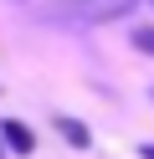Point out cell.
Returning <instances> with one entry per match:
<instances>
[{
  "mask_svg": "<svg viewBox=\"0 0 154 159\" xmlns=\"http://www.w3.org/2000/svg\"><path fill=\"white\" fill-rule=\"evenodd\" d=\"M57 128H62V139H67V144H77V149H87V144H92V134L77 123V118H57Z\"/></svg>",
  "mask_w": 154,
  "mask_h": 159,
  "instance_id": "obj_3",
  "label": "cell"
},
{
  "mask_svg": "<svg viewBox=\"0 0 154 159\" xmlns=\"http://www.w3.org/2000/svg\"><path fill=\"white\" fill-rule=\"evenodd\" d=\"M133 11V0H57L51 16H77V21H113V16Z\"/></svg>",
  "mask_w": 154,
  "mask_h": 159,
  "instance_id": "obj_1",
  "label": "cell"
},
{
  "mask_svg": "<svg viewBox=\"0 0 154 159\" xmlns=\"http://www.w3.org/2000/svg\"><path fill=\"white\" fill-rule=\"evenodd\" d=\"M0 134H5V144L16 149V154H31V149H36V134H31L21 118H5V123H0Z\"/></svg>",
  "mask_w": 154,
  "mask_h": 159,
  "instance_id": "obj_2",
  "label": "cell"
},
{
  "mask_svg": "<svg viewBox=\"0 0 154 159\" xmlns=\"http://www.w3.org/2000/svg\"><path fill=\"white\" fill-rule=\"evenodd\" d=\"M139 154H144V159H154V144H144V149H139Z\"/></svg>",
  "mask_w": 154,
  "mask_h": 159,
  "instance_id": "obj_5",
  "label": "cell"
},
{
  "mask_svg": "<svg viewBox=\"0 0 154 159\" xmlns=\"http://www.w3.org/2000/svg\"><path fill=\"white\" fill-rule=\"evenodd\" d=\"M133 46H139V52H149V57H154V26H139V31H133Z\"/></svg>",
  "mask_w": 154,
  "mask_h": 159,
  "instance_id": "obj_4",
  "label": "cell"
}]
</instances>
